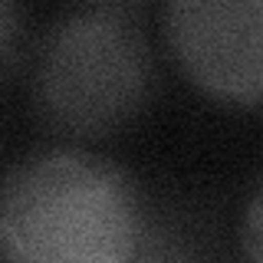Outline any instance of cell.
<instances>
[{
	"mask_svg": "<svg viewBox=\"0 0 263 263\" xmlns=\"http://www.w3.org/2000/svg\"><path fill=\"white\" fill-rule=\"evenodd\" d=\"M148 191L79 145L27 155L0 181V260L135 263Z\"/></svg>",
	"mask_w": 263,
	"mask_h": 263,
	"instance_id": "6da1fadb",
	"label": "cell"
},
{
	"mask_svg": "<svg viewBox=\"0 0 263 263\" xmlns=\"http://www.w3.org/2000/svg\"><path fill=\"white\" fill-rule=\"evenodd\" d=\"M158 56L128 4L79 0L43 30L30 56L33 115L66 145L105 142L158 96Z\"/></svg>",
	"mask_w": 263,
	"mask_h": 263,
	"instance_id": "7a4b0ae2",
	"label": "cell"
},
{
	"mask_svg": "<svg viewBox=\"0 0 263 263\" xmlns=\"http://www.w3.org/2000/svg\"><path fill=\"white\" fill-rule=\"evenodd\" d=\"M164 43L201 96L263 112V0H164Z\"/></svg>",
	"mask_w": 263,
	"mask_h": 263,
	"instance_id": "3957f363",
	"label": "cell"
},
{
	"mask_svg": "<svg viewBox=\"0 0 263 263\" xmlns=\"http://www.w3.org/2000/svg\"><path fill=\"white\" fill-rule=\"evenodd\" d=\"M217 253V224L187 197H145V217L138 234L135 263L142 260H201Z\"/></svg>",
	"mask_w": 263,
	"mask_h": 263,
	"instance_id": "277c9868",
	"label": "cell"
},
{
	"mask_svg": "<svg viewBox=\"0 0 263 263\" xmlns=\"http://www.w3.org/2000/svg\"><path fill=\"white\" fill-rule=\"evenodd\" d=\"M30 56V16L23 0H0V82Z\"/></svg>",
	"mask_w": 263,
	"mask_h": 263,
	"instance_id": "5b68a950",
	"label": "cell"
},
{
	"mask_svg": "<svg viewBox=\"0 0 263 263\" xmlns=\"http://www.w3.org/2000/svg\"><path fill=\"white\" fill-rule=\"evenodd\" d=\"M240 253L247 260L263 263V178L257 184V191L250 194L243 211V224H240Z\"/></svg>",
	"mask_w": 263,
	"mask_h": 263,
	"instance_id": "8992f818",
	"label": "cell"
},
{
	"mask_svg": "<svg viewBox=\"0 0 263 263\" xmlns=\"http://www.w3.org/2000/svg\"><path fill=\"white\" fill-rule=\"evenodd\" d=\"M105 4H128L132 7V4H138V0H105Z\"/></svg>",
	"mask_w": 263,
	"mask_h": 263,
	"instance_id": "52a82bcc",
	"label": "cell"
}]
</instances>
